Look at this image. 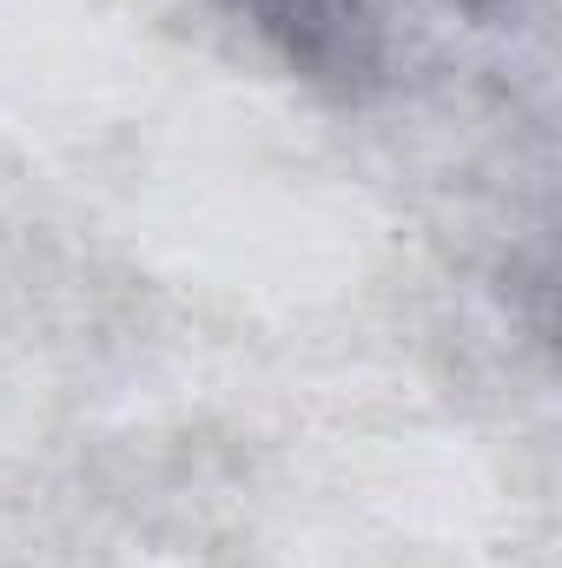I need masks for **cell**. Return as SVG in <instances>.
Listing matches in <instances>:
<instances>
[{"label":"cell","mask_w":562,"mask_h":568,"mask_svg":"<svg viewBox=\"0 0 562 568\" xmlns=\"http://www.w3.org/2000/svg\"><path fill=\"white\" fill-rule=\"evenodd\" d=\"M284 60L338 80V87H384L430 60L443 40L490 27L510 0H232Z\"/></svg>","instance_id":"obj_1"}]
</instances>
